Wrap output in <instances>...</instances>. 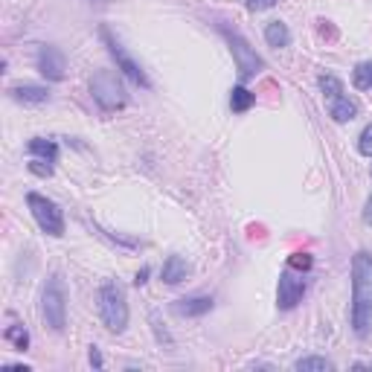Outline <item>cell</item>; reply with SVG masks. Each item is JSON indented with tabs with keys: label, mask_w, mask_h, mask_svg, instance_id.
<instances>
[{
	"label": "cell",
	"mask_w": 372,
	"mask_h": 372,
	"mask_svg": "<svg viewBox=\"0 0 372 372\" xmlns=\"http://www.w3.org/2000/svg\"><path fill=\"white\" fill-rule=\"evenodd\" d=\"M352 326L361 338L372 326V256L367 251L352 256Z\"/></svg>",
	"instance_id": "1"
},
{
	"label": "cell",
	"mask_w": 372,
	"mask_h": 372,
	"mask_svg": "<svg viewBox=\"0 0 372 372\" xmlns=\"http://www.w3.org/2000/svg\"><path fill=\"white\" fill-rule=\"evenodd\" d=\"M99 317H102V323L108 332H126L128 326V300H126V291H122V285L108 279L102 282V288H99Z\"/></svg>",
	"instance_id": "2"
},
{
	"label": "cell",
	"mask_w": 372,
	"mask_h": 372,
	"mask_svg": "<svg viewBox=\"0 0 372 372\" xmlns=\"http://www.w3.org/2000/svg\"><path fill=\"white\" fill-rule=\"evenodd\" d=\"M41 317L53 332H65L67 326V288L61 274H53L41 291Z\"/></svg>",
	"instance_id": "3"
},
{
	"label": "cell",
	"mask_w": 372,
	"mask_h": 372,
	"mask_svg": "<svg viewBox=\"0 0 372 372\" xmlns=\"http://www.w3.org/2000/svg\"><path fill=\"white\" fill-rule=\"evenodd\" d=\"M91 96L105 114L126 108V102H128V93H126V88H122V79L114 70H96L93 73L91 76Z\"/></svg>",
	"instance_id": "4"
},
{
	"label": "cell",
	"mask_w": 372,
	"mask_h": 372,
	"mask_svg": "<svg viewBox=\"0 0 372 372\" xmlns=\"http://www.w3.org/2000/svg\"><path fill=\"white\" fill-rule=\"evenodd\" d=\"M27 207H30V213L32 218L38 221V227L47 233V235H65V213L58 209L56 201H49L47 195L41 192H30L27 195Z\"/></svg>",
	"instance_id": "5"
},
{
	"label": "cell",
	"mask_w": 372,
	"mask_h": 372,
	"mask_svg": "<svg viewBox=\"0 0 372 372\" xmlns=\"http://www.w3.org/2000/svg\"><path fill=\"white\" fill-rule=\"evenodd\" d=\"M221 35H224L227 44H230V53H233V58H235V70H239V79H242V82L253 79L256 73L265 67L262 56H259L256 49H253L251 44H247L239 32H230V30L221 27Z\"/></svg>",
	"instance_id": "6"
},
{
	"label": "cell",
	"mask_w": 372,
	"mask_h": 372,
	"mask_svg": "<svg viewBox=\"0 0 372 372\" xmlns=\"http://www.w3.org/2000/svg\"><path fill=\"white\" fill-rule=\"evenodd\" d=\"M99 35H102V41H105V47H108V53H111V58L117 61V70H122L126 76L134 82V84H140V88H152V79L146 76V70L137 65V61L131 58V53L126 47H122L114 35H111V30L108 27H102L99 30Z\"/></svg>",
	"instance_id": "7"
},
{
	"label": "cell",
	"mask_w": 372,
	"mask_h": 372,
	"mask_svg": "<svg viewBox=\"0 0 372 372\" xmlns=\"http://www.w3.org/2000/svg\"><path fill=\"white\" fill-rule=\"evenodd\" d=\"M35 65H38V73L49 82H61L67 76V56L61 53L53 44H41L38 56H35Z\"/></svg>",
	"instance_id": "8"
},
{
	"label": "cell",
	"mask_w": 372,
	"mask_h": 372,
	"mask_svg": "<svg viewBox=\"0 0 372 372\" xmlns=\"http://www.w3.org/2000/svg\"><path fill=\"white\" fill-rule=\"evenodd\" d=\"M305 297V279L303 274H294V268H288L279 277V288H277V305L282 312H291L297 303H303Z\"/></svg>",
	"instance_id": "9"
},
{
	"label": "cell",
	"mask_w": 372,
	"mask_h": 372,
	"mask_svg": "<svg viewBox=\"0 0 372 372\" xmlns=\"http://www.w3.org/2000/svg\"><path fill=\"white\" fill-rule=\"evenodd\" d=\"M172 312L178 317H204L207 312H213V297H207V294L181 297V300L172 303Z\"/></svg>",
	"instance_id": "10"
},
{
	"label": "cell",
	"mask_w": 372,
	"mask_h": 372,
	"mask_svg": "<svg viewBox=\"0 0 372 372\" xmlns=\"http://www.w3.org/2000/svg\"><path fill=\"white\" fill-rule=\"evenodd\" d=\"M9 96L15 102H23V105H44L49 102V91L41 88V84H18V88H9Z\"/></svg>",
	"instance_id": "11"
},
{
	"label": "cell",
	"mask_w": 372,
	"mask_h": 372,
	"mask_svg": "<svg viewBox=\"0 0 372 372\" xmlns=\"http://www.w3.org/2000/svg\"><path fill=\"white\" fill-rule=\"evenodd\" d=\"M186 277H189V265H186L183 256H169L166 262H163L160 279H163L166 285H178V282H183Z\"/></svg>",
	"instance_id": "12"
},
{
	"label": "cell",
	"mask_w": 372,
	"mask_h": 372,
	"mask_svg": "<svg viewBox=\"0 0 372 372\" xmlns=\"http://www.w3.org/2000/svg\"><path fill=\"white\" fill-rule=\"evenodd\" d=\"M358 111H361V105L355 102V99H349V96H338V99H332L329 102V114H332V119L334 122H349V119H355L358 117Z\"/></svg>",
	"instance_id": "13"
},
{
	"label": "cell",
	"mask_w": 372,
	"mask_h": 372,
	"mask_svg": "<svg viewBox=\"0 0 372 372\" xmlns=\"http://www.w3.org/2000/svg\"><path fill=\"white\" fill-rule=\"evenodd\" d=\"M27 152H30L32 157L47 160V163H56V160H58V146H56L53 140H44V137H32V140L27 143Z\"/></svg>",
	"instance_id": "14"
},
{
	"label": "cell",
	"mask_w": 372,
	"mask_h": 372,
	"mask_svg": "<svg viewBox=\"0 0 372 372\" xmlns=\"http://www.w3.org/2000/svg\"><path fill=\"white\" fill-rule=\"evenodd\" d=\"M265 41H268L270 47H277V49L288 47V44H291V30L285 27L282 21H270L268 27H265Z\"/></svg>",
	"instance_id": "15"
},
{
	"label": "cell",
	"mask_w": 372,
	"mask_h": 372,
	"mask_svg": "<svg viewBox=\"0 0 372 372\" xmlns=\"http://www.w3.org/2000/svg\"><path fill=\"white\" fill-rule=\"evenodd\" d=\"M253 105H256V93H251L244 84H235V88L230 91V108L235 111V114H244V111H251Z\"/></svg>",
	"instance_id": "16"
},
{
	"label": "cell",
	"mask_w": 372,
	"mask_h": 372,
	"mask_svg": "<svg viewBox=\"0 0 372 372\" xmlns=\"http://www.w3.org/2000/svg\"><path fill=\"white\" fill-rule=\"evenodd\" d=\"M3 338H6L12 346H15V349H21V352H27V349H30V332L23 329L21 323H12V326H6Z\"/></svg>",
	"instance_id": "17"
},
{
	"label": "cell",
	"mask_w": 372,
	"mask_h": 372,
	"mask_svg": "<svg viewBox=\"0 0 372 372\" xmlns=\"http://www.w3.org/2000/svg\"><path fill=\"white\" fill-rule=\"evenodd\" d=\"M352 82L358 91H372V61H361L352 73Z\"/></svg>",
	"instance_id": "18"
},
{
	"label": "cell",
	"mask_w": 372,
	"mask_h": 372,
	"mask_svg": "<svg viewBox=\"0 0 372 372\" xmlns=\"http://www.w3.org/2000/svg\"><path fill=\"white\" fill-rule=\"evenodd\" d=\"M294 369H300V372H312V369H317V372H329V369H334V364L329 361V358H300V361L294 364Z\"/></svg>",
	"instance_id": "19"
},
{
	"label": "cell",
	"mask_w": 372,
	"mask_h": 372,
	"mask_svg": "<svg viewBox=\"0 0 372 372\" xmlns=\"http://www.w3.org/2000/svg\"><path fill=\"white\" fill-rule=\"evenodd\" d=\"M317 82H320V91H323V96L329 99V102L346 93V91H343V82H340L338 76H320Z\"/></svg>",
	"instance_id": "20"
},
{
	"label": "cell",
	"mask_w": 372,
	"mask_h": 372,
	"mask_svg": "<svg viewBox=\"0 0 372 372\" xmlns=\"http://www.w3.org/2000/svg\"><path fill=\"white\" fill-rule=\"evenodd\" d=\"M358 152L364 157H372V122L361 131V137H358Z\"/></svg>",
	"instance_id": "21"
},
{
	"label": "cell",
	"mask_w": 372,
	"mask_h": 372,
	"mask_svg": "<svg viewBox=\"0 0 372 372\" xmlns=\"http://www.w3.org/2000/svg\"><path fill=\"white\" fill-rule=\"evenodd\" d=\"M30 172H32V175H38V178H49V175H53V163H47V160L35 157L32 163H30Z\"/></svg>",
	"instance_id": "22"
},
{
	"label": "cell",
	"mask_w": 372,
	"mask_h": 372,
	"mask_svg": "<svg viewBox=\"0 0 372 372\" xmlns=\"http://www.w3.org/2000/svg\"><path fill=\"white\" fill-rule=\"evenodd\" d=\"M291 268L308 270V268H312V256H308V253H294V256H291Z\"/></svg>",
	"instance_id": "23"
},
{
	"label": "cell",
	"mask_w": 372,
	"mask_h": 372,
	"mask_svg": "<svg viewBox=\"0 0 372 372\" xmlns=\"http://www.w3.org/2000/svg\"><path fill=\"white\" fill-rule=\"evenodd\" d=\"M270 6H277V0H247V9H253V12H262Z\"/></svg>",
	"instance_id": "24"
},
{
	"label": "cell",
	"mask_w": 372,
	"mask_h": 372,
	"mask_svg": "<svg viewBox=\"0 0 372 372\" xmlns=\"http://www.w3.org/2000/svg\"><path fill=\"white\" fill-rule=\"evenodd\" d=\"M364 221H367V224H372V195H369V201L364 207Z\"/></svg>",
	"instance_id": "25"
},
{
	"label": "cell",
	"mask_w": 372,
	"mask_h": 372,
	"mask_svg": "<svg viewBox=\"0 0 372 372\" xmlns=\"http://www.w3.org/2000/svg\"><path fill=\"white\" fill-rule=\"evenodd\" d=\"M91 364H93V367H102V355H99V349H96V346L91 349Z\"/></svg>",
	"instance_id": "26"
},
{
	"label": "cell",
	"mask_w": 372,
	"mask_h": 372,
	"mask_svg": "<svg viewBox=\"0 0 372 372\" xmlns=\"http://www.w3.org/2000/svg\"><path fill=\"white\" fill-rule=\"evenodd\" d=\"M146 279H148V268H143V270H140V274H137V279H134V282H137V285H143Z\"/></svg>",
	"instance_id": "27"
}]
</instances>
